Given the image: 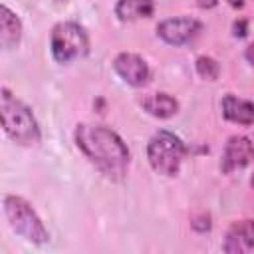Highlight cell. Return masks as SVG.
I'll list each match as a JSON object with an SVG mask.
<instances>
[{"label":"cell","mask_w":254,"mask_h":254,"mask_svg":"<svg viewBox=\"0 0 254 254\" xmlns=\"http://www.w3.org/2000/svg\"><path fill=\"white\" fill-rule=\"evenodd\" d=\"M143 109L153 115V117H159V119H169L173 117L177 111H179V101L169 95V93H153V95H147L143 101H141Z\"/></svg>","instance_id":"7c38bea8"},{"label":"cell","mask_w":254,"mask_h":254,"mask_svg":"<svg viewBox=\"0 0 254 254\" xmlns=\"http://www.w3.org/2000/svg\"><path fill=\"white\" fill-rule=\"evenodd\" d=\"M0 115H2V127L14 143L32 147L40 141V125L32 109L16 95H12L6 87H2V95H0Z\"/></svg>","instance_id":"7a4b0ae2"},{"label":"cell","mask_w":254,"mask_h":254,"mask_svg":"<svg viewBox=\"0 0 254 254\" xmlns=\"http://www.w3.org/2000/svg\"><path fill=\"white\" fill-rule=\"evenodd\" d=\"M248 34V22L246 20H236L234 22V36L236 38H244Z\"/></svg>","instance_id":"2e32d148"},{"label":"cell","mask_w":254,"mask_h":254,"mask_svg":"<svg viewBox=\"0 0 254 254\" xmlns=\"http://www.w3.org/2000/svg\"><path fill=\"white\" fill-rule=\"evenodd\" d=\"M189 149L183 139L171 131H157L147 143V159L155 173L165 177H175L181 169L183 159L187 157Z\"/></svg>","instance_id":"3957f363"},{"label":"cell","mask_w":254,"mask_h":254,"mask_svg":"<svg viewBox=\"0 0 254 254\" xmlns=\"http://www.w3.org/2000/svg\"><path fill=\"white\" fill-rule=\"evenodd\" d=\"M252 159H254V143L246 135H232L224 145L220 169L224 175H230L232 171H238L250 165Z\"/></svg>","instance_id":"ba28073f"},{"label":"cell","mask_w":254,"mask_h":254,"mask_svg":"<svg viewBox=\"0 0 254 254\" xmlns=\"http://www.w3.org/2000/svg\"><path fill=\"white\" fill-rule=\"evenodd\" d=\"M190 226L196 232H206V230H210V216L208 214H200V216H196V218L190 220Z\"/></svg>","instance_id":"9a60e30c"},{"label":"cell","mask_w":254,"mask_h":254,"mask_svg":"<svg viewBox=\"0 0 254 254\" xmlns=\"http://www.w3.org/2000/svg\"><path fill=\"white\" fill-rule=\"evenodd\" d=\"M155 12L153 0H117L115 14L123 22H133L139 18H149Z\"/></svg>","instance_id":"4fadbf2b"},{"label":"cell","mask_w":254,"mask_h":254,"mask_svg":"<svg viewBox=\"0 0 254 254\" xmlns=\"http://www.w3.org/2000/svg\"><path fill=\"white\" fill-rule=\"evenodd\" d=\"M250 185H252V189H254V175L250 177Z\"/></svg>","instance_id":"ffe728a7"},{"label":"cell","mask_w":254,"mask_h":254,"mask_svg":"<svg viewBox=\"0 0 254 254\" xmlns=\"http://www.w3.org/2000/svg\"><path fill=\"white\" fill-rule=\"evenodd\" d=\"M113 69L125 83H129L133 87H143L151 79V69H149L147 62L141 56L131 54V52L117 54L113 60Z\"/></svg>","instance_id":"52a82bcc"},{"label":"cell","mask_w":254,"mask_h":254,"mask_svg":"<svg viewBox=\"0 0 254 254\" xmlns=\"http://www.w3.org/2000/svg\"><path fill=\"white\" fill-rule=\"evenodd\" d=\"M222 250L228 254H242L254 250V220L234 222L224 236Z\"/></svg>","instance_id":"9c48e42d"},{"label":"cell","mask_w":254,"mask_h":254,"mask_svg":"<svg viewBox=\"0 0 254 254\" xmlns=\"http://www.w3.org/2000/svg\"><path fill=\"white\" fill-rule=\"evenodd\" d=\"M226 2H228L232 8H242V6H244V0H226Z\"/></svg>","instance_id":"ac0fdd59"},{"label":"cell","mask_w":254,"mask_h":254,"mask_svg":"<svg viewBox=\"0 0 254 254\" xmlns=\"http://www.w3.org/2000/svg\"><path fill=\"white\" fill-rule=\"evenodd\" d=\"M216 4V0H200L198 2V6H208V8H212Z\"/></svg>","instance_id":"d6986e66"},{"label":"cell","mask_w":254,"mask_h":254,"mask_svg":"<svg viewBox=\"0 0 254 254\" xmlns=\"http://www.w3.org/2000/svg\"><path fill=\"white\" fill-rule=\"evenodd\" d=\"M20 38H22V22L4 4L0 8V44H2V48L12 50L20 44Z\"/></svg>","instance_id":"8fae6325"},{"label":"cell","mask_w":254,"mask_h":254,"mask_svg":"<svg viewBox=\"0 0 254 254\" xmlns=\"http://www.w3.org/2000/svg\"><path fill=\"white\" fill-rule=\"evenodd\" d=\"M222 115L238 125H254V101L240 99L232 93L222 97Z\"/></svg>","instance_id":"30bf717a"},{"label":"cell","mask_w":254,"mask_h":254,"mask_svg":"<svg viewBox=\"0 0 254 254\" xmlns=\"http://www.w3.org/2000/svg\"><path fill=\"white\" fill-rule=\"evenodd\" d=\"M50 50H52V58L58 64H71L73 60L87 56L89 52L87 32L77 22H60L52 30Z\"/></svg>","instance_id":"5b68a950"},{"label":"cell","mask_w":254,"mask_h":254,"mask_svg":"<svg viewBox=\"0 0 254 254\" xmlns=\"http://www.w3.org/2000/svg\"><path fill=\"white\" fill-rule=\"evenodd\" d=\"M194 67H196V73L202 77V79H208V81H214L220 73V65L214 58L210 56H198L196 62H194Z\"/></svg>","instance_id":"5bb4252c"},{"label":"cell","mask_w":254,"mask_h":254,"mask_svg":"<svg viewBox=\"0 0 254 254\" xmlns=\"http://www.w3.org/2000/svg\"><path fill=\"white\" fill-rule=\"evenodd\" d=\"M202 24L196 18L190 16H177V18H167L157 24V36L171 44V46H183L190 42L198 32Z\"/></svg>","instance_id":"8992f818"},{"label":"cell","mask_w":254,"mask_h":254,"mask_svg":"<svg viewBox=\"0 0 254 254\" xmlns=\"http://www.w3.org/2000/svg\"><path fill=\"white\" fill-rule=\"evenodd\" d=\"M4 214H6L12 230L18 236H22L24 240L34 242V244L48 242L50 234H48L44 222L40 220V216L36 214L32 204L28 200H24L22 196L6 194L4 196Z\"/></svg>","instance_id":"277c9868"},{"label":"cell","mask_w":254,"mask_h":254,"mask_svg":"<svg viewBox=\"0 0 254 254\" xmlns=\"http://www.w3.org/2000/svg\"><path fill=\"white\" fill-rule=\"evenodd\" d=\"M73 139L85 159L95 165V169L101 171L107 179L121 181L127 175L131 155L125 141L113 129L105 125L81 123L75 127Z\"/></svg>","instance_id":"6da1fadb"},{"label":"cell","mask_w":254,"mask_h":254,"mask_svg":"<svg viewBox=\"0 0 254 254\" xmlns=\"http://www.w3.org/2000/svg\"><path fill=\"white\" fill-rule=\"evenodd\" d=\"M244 58H246V62H248V64H252V65H254V42L244 50Z\"/></svg>","instance_id":"e0dca14e"}]
</instances>
